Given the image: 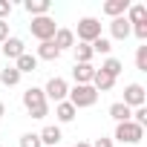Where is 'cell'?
Instances as JSON below:
<instances>
[{
	"label": "cell",
	"instance_id": "obj_16",
	"mask_svg": "<svg viewBox=\"0 0 147 147\" xmlns=\"http://www.w3.org/2000/svg\"><path fill=\"white\" fill-rule=\"evenodd\" d=\"M23 9H26L32 18H43V15H49L52 3H49V0H26V3H23Z\"/></svg>",
	"mask_w": 147,
	"mask_h": 147
},
{
	"label": "cell",
	"instance_id": "obj_25",
	"mask_svg": "<svg viewBox=\"0 0 147 147\" xmlns=\"http://www.w3.org/2000/svg\"><path fill=\"white\" fill-rule=\"evenodd\" d=\"M136 66H138V72H147V43L138 46V52H136Z\"/></svg>",
	"mask_w": 147,
	"mask_h": 147
},
{
	"label": "cell",
	"instance_id": "obj_5",
	"mask_svg": "<svg viewBox=\"0 0 147 147\" xmlns=\"http://www.w3.org/2000/svg\"><path fill=\"white\" fill-rule=\"evenodd\" d=\"M101 38V20L98 18H81L78 20V43H92Z\"/></svg>",
	"mask_w": 147,
	"mask_h": 147
},
{
	"label": "cell",
	"instance_id": "obj_15",
	"mask_svg": "<svg viewBox=\"0 0 147 147\" xmlns=\"http://www.w3.org/2000/svg\"><path fill=\"white\" fill-rule=\"evenodd\" d=\"M113 87H115V78H110L107 72L95 69V75H92V90H95V92H110Z\"/></svg>",
	"mask_w": 147,
	"mask_h": 147
},
{
	"label": "cell",
	"instance_id": "obj_11",
	"mask_svg": "<svg viewBox=\"0 0 147 147\" xmlns=\"http://www.w3.org/2000/svg\"><path fill=\"white\" fill-rule=\"evenodd\" d=\"M127 9H130V0H107V3L101 6V12L107 18H124Z\"/></svg>",
	"mask_w": 147,
	"mask_h": 147
},
{
	"label": "cell",
	"instance_id": "obj_3",
	"mask_svg": "<svg viewBox=\"0 0 147 147\" xmlns=\"http://www.w3.org/2000/svg\"><path fill=\"white\" fill-rule=\"evenodd\" d=\"M29 29H32V35H35L40 43H43V40H52V38H55V32H58V23H55V18L43 15V18H32Z\"/></svg>",
	"mask_w": 147,
	"mask_h": 147
},
{
	"label": "cell",
	"instance_id": "obj_22",
	"mask_svg": "<svg viewBox=\"0 0 147 147\" xmlns=\"http://www.w3.org/2000/svg\"><path fill=\"white\" fill-rule=\"evenodd\" d=\"M121 69H124V63H121L118 58H104V63H101V72H107L110 78H118Z\"/></svg>",
	"mask_w": 147,
	"mask_h": 147
},
{
	"label": "cell",
	"instance_id": "obj_28",
	"mask_svg": "<svg viewBox=\"0 0 147 147\" xmlns=\"http://www.w3.org/2000/svg\"><path fill=\"white\" fill-rule=\"evenodd\" d=\"M130 35H136L138 40H147V23H136V26H130Z\"/></svg>",
	"mask_w": 147,
	"mask_h": 147
},
{
	"label": "cell",
	"instance_id": "obj_32",
	"mask_svg": "<svg viewBox=\"0 0 147 147\" xmlns=\"http://www.w3.org/2000/svg\"><path fill=\"white\" fill-rule=\"evenodd\" d=\"M3 115H6V104H3V101H0V118H3Z\"/></svg>",
	"mask_w": 147,
	"mask_h": 147
},
{
	"label": "cell",
	"instance_id": "obj_30",
	"mask_svg": "<svg viewBox=\"0 0 147 147\" xmlns=\"http://www.w3.org/2000/svg\"><path fill=\"white\" fill-rule=\"evenodd\" d=\"M90 147H113V138H104V136H101V138H95Z\"/></svg>",
	"mask_w": 147,
	"mask_h": 147
},
{
	"label": "cell",
	"instance_id": "obj_2",
	"mask_svg": "<svg viewBox=\"0 0 147 147\" xmlns=\"http://www.w3.org/2000/svg\"><path fill=\"white\" fill-rule=\"evenodd\" d=\"M66 101L75 107V110H87L98 101V92L92 90V84H75L69 92H66Z\"/></svg>",
	"mask_w": 147,
	"mask_h": 147
},
{
	"label": "cell",
	"instance_id": "obj_19",
	"mask_svg": "<svg viewBox=\"0 0 147 147\" xmlns=\"http://www.w3.org/2000/svg\"><path fill=\"white\" fill-rule=\"evenodd\" d=\"M110 118L118 121V124H121V121H130V118H133V110H130L127 104L115 101V104H110Z\"/></svg>",
	"mask_w": 147,
	"mask_h": 147
},
{
	"label": "cell",
	"instance_id": "obj_10",
	"mask_svg": "<svg viewBox=\"0 0 147 147\" xmlns=\"http://www.w3.org/2000/svg\"><path fill=\"white\" fill-rule=\"evenodd\" d=\"M38 136H40V144H46V147H58V144H61V138H63L58 124H46Z\"/></svg>",
	"mask_w": 147,
	"mask_h": 147
},
{
	"label": "cell",
	"instance_id": "obj_23",
	"mask_svg": "<svg viewBox=\"0 0 147 147\" xmlns=\"http://www.w3.org/2000/svg\"><path fill=\"white\" fill-rule=\"evenodd\" d=\"M90 46H92V55H107V58H110V52H113V40H110V38H104V35H101V38H95Z\"/></svg>",
	"mask_w": 147,
	"mask_h": 147
},
{
	"label": "cell",
	"instance_id": "obj_27",
	"mask_svg": "<svg viewBox=\"0 0 147 147\" xmlns=\"http://www.w3.org/2000/svg\"><path fill=\"white\" fill-rule=\"evenodd\" d=\"M130 121H133V124H138V127H144V124H147V107H136Z\"/></svg>",
	"mask_w": 147,
	"mask_h": 147
},
{
	"label": "cell",
	"instance_id": "obj_6",
	"mask_svg": "<svg viewBox=\"0 0 147 147\" xmlns=\"http://www.w3.org/2000/svg\"><path fill=\"white\" fill-rule=\"evenodd\" d=\"M66 92H69V84H66L63 78H49V81H46V87H43V95H46V101L52 98L55 104L66 101Z\"/></svg>",
	"mask_w": 147,
	"mask_h": 147
},
{
	"label": "cell",
	"instance_id": "obj_24",
	"mask_svg": "<svg viewBox=\"0 0 147 147\" xmlns=\"http://www.w3.org/2000/svg\"><path fill=\"white\" fill-rule=\"evenodd\" d=\"M72 49H75V63H90L92 61V46L90 43H78Z\"/></svg>",
	"mask_w": 147,
	"mask_h": 147
},
{
	"label": "cell",
	"instance_id": "obj_14",
	"mask_svg": "<svg viewBox=\"0 0 147 147\" xmlns=\"http://www.w3.org/2000/svg\"><path fill=\"white\" fill-rule=\"evenodd\" d=\"M127 23L130 26H136V23H147V6L144 3H130V9H127Z\"/></svg>",
	"mask_w": 147,
	"mask_h": 147
},
{
	"label": "cell",
	"instance_id": "obj_1",
	"mask_svg": "<svg viewBox=\"0 0 147 147\" xmlns=\"http://www.w3.org/2000/svg\"><path fill=\"white\" fill-rule=\"evenodd\" d=\"M23 107H26V113L32 118H46L49 115V101H46V95H43L40 87H29L23 92Z\"/></svg>",
	"mask_w": 147,
	"mask_h": 147
},
{
	"label": "cell",
	"instance_id": "obj_21",
	"mask_svg": "<svg viewBox=\"0 0 147 147\" xmlns=\"http://www.w3.org/2000/svg\"><path fill=\"white\" fill-rule=\"evenodd\" d=\"M0 84H3V87H18V84H20V72H18L15 66L0 69Z\"/></svg>",
	"mask_w": 147,
	"mask_h": 147
},
{
	"label": "cell",
	"instance_id": "obj_26",
	"mask_svg": "<svg viewBox=\"0 0 147 147\" xmlns=\"http://www.w3.org/2000/svg\"><path fill=\"white\" fill-rule=\"evenodd\" d=\"M20 147H43V144H40L38 133H26V136H20Z\"/></svg>",
	"mask_w": 147,
	"mask_h": 147
},
{
	"label": "cell",
	"instance_id": "obj_29",
	"mask_svg": "<svg viewBox=\"0 0 147 147\" xmlns=\"http://www.w3.org/2000/svg\"><path fill=\"white\" fill-rule=\"evenodd\" d=\"M12 15V3H9V0H0V20H6Z\"/></svg>",
	"mask_w": 147,
	"mask_h": 147
},
{
	"label": "cell",
	"instance_id": "obj_8",
	"mask_svg": "<svg viewBox=\"0 0 147 147\" xmlns=\"http://www.w3.org/2000/svg\"><path fill=\"white\" fill-rule=\"evenodd\" d=\"M23 52H26V46H23V40L15 38V35H9L3 43H0V55H6V58H12V61H18Z\"/></svg>",
	"mask_w": 147,
	"mask_h": 147
},
{
	"label": "cell",
	"instance_id": "obj_7",
	"mask_svg": "<svg viewBox=\"0 0 147 147\" xmlns=\"http://www.w3.org/2000/svg\"><path fill=\"white\" fill-rule=\"evenodd\" d=\"M144 101H147V92H144L141 84H127L124 87V101L121 104H127L130 110H136V107H144Z\"/></svg>",
	"mask_w": 147,
	"mask_h": 147
},
{
	"label": "cell",
	"instance_id": "obj_33",
	"mask_svg": "<svg viewBox=\"0 0 147 147\" xmlns=\"http://www.w3.org/2000/svg\"><path fill=\"white\" fill-rule=\"evenodd\" d=\"M75 147H90V141H75Z\"/></svg>",
	"mask_w": 147,
	"mask_h": 147
},
{
	"label": "cell",
	"instance_id": "obj_13",
	"mask_svg": "<svg viewBox=\"0 0 147 147\" xmlns=\"http://www.w3.org/2000/svg\"><path fill=\"white\" fill-rule=\"evenodd\" d=\"M110 35H113V40H127V38H130V23H127V18H113V20H110Z\"/></svg>",
	"mask_w": 147,
	"mask_h": 147
},
{
	"label": "cell",
	"instance_id": "obj_9",
	"mask_svg": "<svg viewBox=\"0 0 147 147\" xmlns=\"http://www.w3.org/2000/svg\"><path fill=\"white\" fill-rule=\"evenodd\" d=\"M52 43L58 46V52H63V49H72V46H75V32H72V29H66V26H58V32H55Z\"/></svg>",
	"mask_w": 147,
	"mask_h": 147
},
{
	"label": "cell",
	"instance_id": "obj_17",
	"mask_svg": "<svg viewBox=\"0 0 147 147\" xmlns=\"http://www.w3.org/2000/svg\"><path fill=\"white\" fill-rule=\"evenodd\" d=\"M55 115H58V121H61V124H69L72 118L78 115V110L72 107L69 101H61V104H55Z\"/></svg>",
	"mask_w": 147,
	"mask_h": 147
},
{
	"label": "cell",
	"instance_id": "obj_4",
	"mask_svg": "<svg viewBox=\"0 0 147 147\" xmlns=\"http://www.w3.org/2000/svg\"><path fill=\"white\" fill-rule=\"evenodd\" d=\"M113 138L121 141V144H138L144 138V127H138L133 121H121V124H115V136Z\"/></svg>",
	"mask_w": 147,
	"mask_h": 147
},
{
	"label": "cell",
	"instance_id": "obj_20",
	"mask_svg": "<svg viewBox=\"0 0 147 147\" xmlns=\"http://www.w3.org/2000/svg\"><path fill=\"white\" fill-rule=\"evenodd\" d=\"M15 69L20 72V75H23V72H35V69H38V58L29 55V52H23V55L15 61Z\"/></svg>",
	"mask_w": 147,
	"mask_h": 147
},
{
	"label": "cell",
	"instance_id": "obj_12",
	"mask_svg": "<svg viewBox=\"0 0 147 147\" xmlns=\"http://www.w3.org/2000/svg\"><path fill=\"white\" fill-rule=\"evenodd\" d=\"M92 75H95V66L92 63H75V66H72V78H75V84H92Z\"/></svg>",
	"mask_w": 147,
	"mask_h": 147
},
{
	"label": "cell",
	"instance_id": "obj_31",
	"mask_svg": "<svg viewBox=\"0 0 147 147\" xmlns=\"http://www.w3.org/2000/svg\"><path fill=\"white\" fill-rule=\"evenodd\" d=\"M6 38H9V23H6V20H0V43H3Z\"/></svg>",
	"mask_w": 147,
	"mask_h": 147
},
{
	"label": "cell",
	"instance_id": "obj_18",
	"mask_svg": "<svg viewBox=\"0 0 147 147\" xmlns=\"http://www.w3.org/2000/svg\"><path fill=\"white\" fill-rule=\"evenodd\" d=\"M38 61H58L61 58V52H58V46L52 43V40H43L40 46H38V55H35Z\"/></svg>",
	"mask_w": 147,
	"mask_h": 147
}]
</instances>
